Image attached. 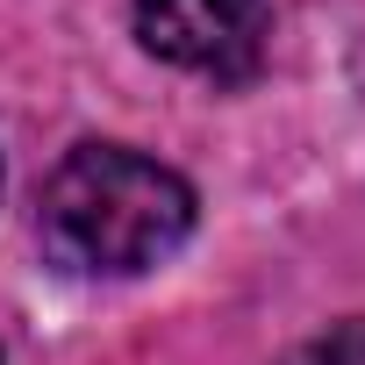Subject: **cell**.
I'll use <instances>...</instances> for the list:
<instances>
[{"label":"cell","mask_w":365,"mask_h":365,"mask_svg":"<svg viewBox=\"0 0 365 365\" xmlns=\"http://www.w3.org/2000/svg\"><path fill=\"white\" fill-rule=\"evenodd\" d=\"M43 251L72 272H150L194 230V187L143 150L79 143L58 158L36 201Z\"/></svg>","instance_id":"obj_1"},{"label":"cell","mask_w":365,"mask_h":365,"mask_svg":"<svg viewBox=\"0 0 365 365\" xmlns=\"http://www.w3.org/2000/svg\"><path fill=\"white\" fill-rule=\"evenodd\" d=\"M136 43L201 79H251L272 43L265 0H136Z\"/></svg>","instance_id":"obj_2"},{"label":"cell","mask_w":365,"mask_h":365,"mask_svg":"<svg viewBox=\"0 0 365 365\" xmlns=\"http://www.w3.org/2000/svg\"><path fill=\"white\" fill-rule=\"evenodd\" d=\"M279 365H365V315H351V322H336V329L308 336V344H301V351H287Z\"/></svg>","instance_id":"obj_3"}]
</instances>
